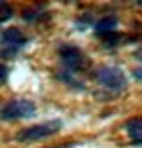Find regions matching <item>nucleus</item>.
<instances>
[{
	"label": "nucleus",
	"mask_w": 142,
	"mask_h": 148,
	"mask_svg": "<svg viewBox=\"0 0 142 148\" xmlns=\"http://www.w3.org/2000/svg\"><path fill=\"white\" fill-rule=\"evenodd\" d=\"M94 79L98 80L100 86H103L105 89H110L114 93H121L126 89V75L121 68L116 66H101L94 71Z\"/></svg>",
	"instance_id": "f257e3e1"
},
{
	"label": "nucleus",
	"mask_w": 142,
	"mask_h": 148,
	"mask_svg": "<svg viewBox=\"0 0 142 148\" xmlns=\"http://www.w3.org/2000/svg\"><path fill=\"white\" fill-rule=\"evenodd\" d=\"M60 129H62V121L60 120L43 121V123H37V125H32V127L23 129L16 136V139L20 143H32V141H39V139H46V137L57 134Z\"/></svg>",
	"instance_id": "f03ea898"
},
{
	"label": "nucleus",
	"mask_w": 142,
	"mask_h": 148,
	"mask_svg": "<svg viewBox=\"0 0 142 148\" xmlns=\"http://www.w3.org/2000/svg\"><path fill=\"white\" fill-rule=\"evenodd\" d=\"M36 114V103L32 100H9L4 103V107L0 109V120L4 121H16V120H25L32 118Z\"/></svg>",
	"instance_id": "7ed1b4c3"
},
{
	"label": "nucleus",
	"mask_w": 142,
	"mask_h": 148,
	"mask_svg": "<svg viewBox=\"0 0 142 148\" xmlns=\"http://www.w3.org/2000/svg\"><path fill=\"white\" fill-rule=\"evenodd\" d=\"M29 43L27 36L21 32L20 29L11 27L5 29L2 34H0V45H2V50H0V59H9L13 57L16 52H20L21 48H25V45Z\"/></svg>",
	"instance_id": "20e7f679"
},
{
	"label": "nucleus",
	"mask_w": 142,
	"mask_h": 148,
	"mask_svg": "<svg viewBox=\"0 0 142 148\" xmlns=\"http://www.w3.org/2000/svg\"><path fill=\"white\" fill-rule=\"evenodd\" d=\"M59 57L62 61L64 68H66L68 71H71V73H78L85 66V56H84V52L78 47H75V45L62 43L59 47Z\"/></svg>",
	"instance_id": "39448f33"
},
{
	"label": "nucleus",
	"mask_w": 142,
	"mask_h": 148,
	"mask_svg": "<svg viewBox=\"0 0 142 148\" xmlns=\"http://www.w3.org/2000/svg\"><path fill=\"white\" fill-rule=\"evenodd\" d=\"M124 130L135 145H142V118H132L124 123Z\"/></svg>",
	"instance_id": "423d86ee"
},
{
	"label": "nucleus",
	"mask_w": 142,
	"mask_h": 148,
	"mask_svg": "<svg viewBox=\"0 0 142 148\" xmlns=\"http://www.w3.org/2000/svg\"><path fill=\"white\" fill-rule=\"evenodd\" d=\"M116 27H117V18L110 14V16H103L100 22H96L94 30H96V36H103L108 32H114Z\"/></svg>",
	"instance_id": "0eeeda50"
},
{
	"label": "nucleus",
	"mask_w": 142,
	"mask_h": 148,
	"mask_svg": "<svg viewBox=\"0 0 142 148\" xmlns=\"http://www.w3.org/2000/svg\"><path fill=\"white\" fill-rule=\"evenodd\" d=\"M59 80H62L64 84H68L69 88H75V89H84V82L76 77V73H71V71H68V70H62L60 73H59Z\"/></svg>",
	"instance_id": "6e6552de"
},
{
	"label": "nucleus",
	"mask_w": 142,
	"mask_h": 148,
	"mask_svg": "<svg viewBox=\"0 0 142 148\" xmlns=\"http://www.w3.org/2000/svg\"><path fill=\"white\" fill-rule=\"evenodd\" d=\"M101 39V45H105V47H116V45H119V41H121V34L119 32H108V34H103V36H98Z\"/></svg>",
	"instance_id": "1a4fd4ad"
},
{
	"label": "nucleus",
	"mask_w": 142,
	"mask_h": 148,
	"mask_svg": "<svg viewBox=\"0 0 142 148\" xmlns=\"http://www.w3.org/2000/svg\"><path fill=\"white\" fill-rule=\"evenodd\" d=\"M13 14H14L13 7H11L7 2H0V23H4V22H7V20H11V18H13Z\"/></svg>",
	"instance_id": "9d476101"
},
{
	"label": "nucleus",
	"mask_w": 142,
	"mask_h": 148,
	"mask_svg": "<svg viewBox=\"0 0 142 148\" xmlns=\"http://www.w3.org/2000/svg\"><path fill=\"white\" fill-rule=\"evenodd\" d=\"M7 77H9V66H5V64L0 62V86L7 80Z\"/></svg>",
	"instance_id": "9b49d317"
},
{
	"label": "nucleus",
	"mask_w": 142,
	"mask_h": 148,
	"mask_svg": "<svg viewBox=\"0 0 142 148\" xmlns=\"http://www.w3.org/2000/svg\"><path fill=\"white\" fill-rule=\"evenodd\" d=\"M133 77H135V79H137L139 82H142V66H140V68H135V70H133Z\"/></svg>",
	"instance_id": "f8f14e48"
},
{
	"label": "nucleus",
	"mask_w": 142,
	"mask_h": 148,
	"mask_svg": "<svg viewBox=\"0 0 142 148\" xmlns=\"http://www.w3.org/2000/svg\"><path fill=\"white\" fill-rule=\"evenodd\" d=\"M135 57H137V59H140V61H142V48H139V50H137V52H135Z\"/></svg>",
	"instance_id": "ddd939ff"
}]
</instances>
